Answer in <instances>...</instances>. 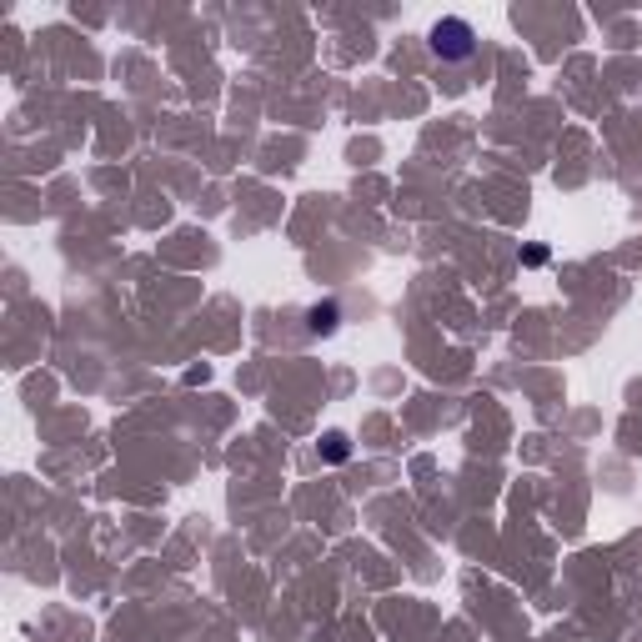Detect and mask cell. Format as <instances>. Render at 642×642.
Returning <instances> with one entry per match:
<instances>
[{"instance_id":"obj_1","label":"cell","mask_w":642,"mask_h":642,"mask_svg":"<svg viewBox=\"0 0 642 642\" xmlns=\"http://www.w3.org/2000/svg\"><path fill=\"white\" fill-rule=\"evenodd\" d=\"M427 51H432L442 66H462V61H472V56H477V31H472V21H462V16H442V21L427 31Z\"/></svg>"},{"instance_id":"obj_3","label":"cell","mask_w":642,"mask_h":642,"mask_svg":"<svg viewBox=\"0 0 642 642\" xmlns=\"http://www.w3.org/2000/svg\"><path fill=\"white\" fill-rule=\"evenodd\" d=\"M321 457H327V462H347V457H352L347 432H327V442H321Z\"/></svg>"},{"instance_id":"obj_2","label":"cell","mask_w":642,"mask_h":642,"mask_svg":"<svg viewBox=\"0 0 642 642\" xmlns=\"http://www.w3.org/2000/svg\"><path fill=\"white\" fill-rule=\"evenodd\" d=\"M306 327H311L316 337H332V332L342 327V306H337V301H316V306L306 311Z\"/></svg>"},{"instance_id":"obj_4","label":"cell","mask_w":642,"mask_h":642,"mask_svg":"<svg viewBox=\"0 0 642 642\" xmlns=\"http://www.w3.org/2000/svg\"><path fill=\"white\" fill-rule=\"evenodd\" d=\"M542 261H547V246H527L522 251V266H542Z\"/></svg>"}]
</instances>
